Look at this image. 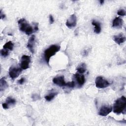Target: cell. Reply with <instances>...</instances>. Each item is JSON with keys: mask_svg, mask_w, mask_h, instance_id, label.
<instances>
[{"mask_svg": "<svg viewBox=\"0 0 126 126\" xmlns=\"http://www.w3.org/2000/svg\"><path fill=\"white\" fill-rule=\"evenodd\" d=\"M126 108V98L124 96L118 98L113 105V112L117 114H125Z\"/></svg>", "mask_w": 126, "mask_h": 126, "instance_id": "obj_1", "label": "cell"}, {"mask_svg": "<svg viewBox=\"0 0 126 126\" xmlns=\"http://www.w3.org/2000/svg\"><path fill=\"white\" fill-rule=\"evenodd\" d=\"M60 46L53 44L50 46L44 51V58L48 65L51 57L55 55L60 50Z\"/></svg>", "mask_w": 126, "mask_h": 126, "instance_id": "obj_2", "label": "cell"}, {"mask_svg": "<svg viewBox=\"0 0 126 126\" xmlns=\"http://www.w3.org/2000/svg\"><path fill=\"white\" fill-rule=\"evenodd\" d=\"M19 29L21 31L24 32L27 35H29L34 32V29L27 21L24 18L20 19L18 21Z\"/></svg>", "mask_w": 126, "mask_h": 126, "instance_id": "obj_3", "label": "cell"}, {"mask_svg": "<svg viewBox=\"0 0 126 126\" xmlns=\"http://www.w3.org/2000/svg\"><path fill=\"white\" fill-rule=\"evenodd\" d=\"M95 86L97 88L103 89L110 85L109 82L102 76H98L95 80Z\"/></svg>", "mask_w": 126, "mask_h": 126, "instance_id": "obj_4", "label": "cell"}, {"mask_svg": "<svg viewBox=\"0 0 126 126\" xmlns=\"http://www.w3.org/2000/svg\"><path fill=\"white\" fill-rule=\"evenodd\" d=\"M22 68L17 66H11L9 69V75L12 79L17 78L22 72Z\"/></svg>", "mask_w": 126, "mask_h": 126, "instance_id": "obj_5", "label": "cell"}, {"mask_svg": "<svg viewBox=\"0 0 126 126\" xmlns=\"http://www.w3.org/2000/svg\"><path fill=\"white\" fill-rule=\"evenodd\" d=\"M31 63V57L29 56L24 55L22 56L20 62V67L22 69H27L29 68V64Z\"/></svg>", "mask_w": 126, "mask_h": 126, "instance_id": "obj_6", "label": "cell"}, {"mask_svg": "<svg viewBox=\"0 0 126 126\" xmlns=\"http://www.w3.org/2000/svg\"><path fill=\"white\" fill-rule=\"evenodd\" d=\"M73 78L75 79V82H76L78 85V87H81L85 82V78L84 75L80 74L79 73H76L74 74Z\"/></svg>", "mask_w": 126, "mask_h": 126, "instance_id": "obj_7", "label": "cell"}, {"mask_svg": "<svg viewBox=\"0 0 126 126\" xmlns=\"http://www.w3.org/2000/svg\"><path fill=\"white\" fill-rule=\"evenodd\" d=\"M77 23V18L75 14H72L70 15L69 18L66 20V26L68 28H73L76 26Z\"/></svg>", "mask_w": 126, "mask_h": 126, "instance_id": "obj_8", "label": "cell"}, {"mask_svg": "<svg viewBox=\"0 0 126 126\" xmlns=\"http://www.w3.org/2000/svg\"><path fill=\"white\" fill-rule=\"evenodd\" d=\"M112 110L111 106L108 105H103L99 110L98 115L101 116H106L108 115Z\"/></svg>", "mask_w": 126, "mask_h": 126, "instance_id": "obj_9", "label": "cell"}, {"mask_svg": "<svg viewBox=\"0 0 126 126\" xmlns=\"http://www.w3.org/2000/svg\"><path fill=\"white\" fill-rule=\"evenodd\" d=\"M35 36L34 35H32L31 37L29 38L27 47L29 49L30 51L33 54L34 53V44L35 41Z\"/></svg>", "mask_w": 126, "mask_h": 126, "instance_id": "obj_10", "label": "cell"}, {"mask_svg": "<svg viewBox=\"0 0 126 126\" xmlns=\"http://www.w3.org/2000/svg\"><path fill=\"white\" fill-rule=\"evenodd\" d=\"M53 82L54 84L60 87H63L66 84L63 76H59L54 78Z\"/></svg>", "mask_w": 126, "mask_h": 126, "instance_id": "obj_11", "label": "cell"}, {"mask_svg": "<svg viewBox=\"0 0 126 126\" xmlns=\"http://www.w3.org/2000/svg\"><path fill=\"white\" fill-rule=\"evenodd\" d=\"M113 40L118 44H120L126 41V37L123 33H121L118 35H114L113 36Z\"/></svg>", "mask_w": 126, "mask_h": 126, "instance_id": "obj_12", "label": "cell"}, {"mask_svg": "<svg viewBox=\"0 0 126 126\" xmlns=\"http://www.w3.org/2000/svg\"><path fill=\"white\" fill-rule=\"evenodd\" d=\"M123 25V20L119 18L116 17L112 22V27L117 28H120Z\"/></svg>", "mask_w": 126, "mask_h": 126, "instance_id": "obj_13", "label": "cell"}, {"mask_svg": "<svg viewBox=\"0 0 126 126\" xmlns=\"http://www.w3.org/2000/svg\"><path fill=\"white\" fill-rule=\"evenodd\" d=\"M92 24L94 26V32L97 34L99 33L101 30L100 23L99 22H97L94 20H93L92 22Z\"/></svg>", "mask_w": 126, "mask_h": 126, "instance_id": "obj_14", "label": "cell"}, {"mask_svg": "<svg viewBox=\"0 0 126 126\" xmlns=\"http://www.w3.org/2000/svg\"><path fill=\"white\" fill-rule=\"evenodd\" d=\"M8 85L5 80L4 77H2L0 80V92L4 91L8 87Z\"/></svg>", "mask_w": 126, "mask_h": 126, "instance_id": "obj_15", "label": "cell"}, {"mask_svg": "<svg viewBox=\"0 0 126 126\" xmlns=\"http://www.w3.org/2000/svg\"><path fill=\"white\" fill-rule=\"evenodd\" d=\"M77 71H78V73L80 74H83L84 73L87 69L86 65L85 63H81L77 68Z\"/></svg>", "mask_w": 126, "mask_h": 126, "instance_id": "obj_16", "label": "cell"}, {"mask_svg": "<svg viewBox=\"0 0 126 126\" xmlns=\"http://www.w3.org/2000/svg\"><path fill=\"white\" fill-rule=\"evenodd\" d=\"M58 94V92H52L49 93L47 95H46L45 96V98L47 101H50L54 99V98Z\"/></svg>", "mask_w": 126, "mask_h": 126, "instance_id": "obj_17", "label": "cell"}, {"mask_svg": "<svg viewBox=\"0 0 126 126\" xmlns=\"http://www.w3.org/2000/svg\"><path fill=\"white\" fill-rule=\"evenodd\" d=\"M75 86V83L74 81H72L71 82H68L65 84V85L63 86V89H66L65 90L67 91L68 89H71L73 88Z\"/></svg>", "mask_w": 126, "mask_h": 126, "instance_id": "obj_18", "label": "cell"}, {"mask_svg": "<svg viewBox=\"0 0 126 126\" xmlns=\"http://www.w3.org/2000/svg\"><path fill=\"white\" fill-rule=\"evenodd\" d=\"M5 102L8 105V107H9V106L14 105L16 104V100L14 98L9 96L8 97H7Z\"/></svg>", "mask_w": 126, "mask_h": 126, "instance_id": "obj_19", "label": "cell"}, {"mask_svg": "<svg viewBox=\"0 0 126 126\" xmlns=\"http://www.w3.org/2000/svg\"><path fill=\"white\" fill-rule=\"evenodd\" d=\"M13 47L14 44L13 43V42H12L11 41H9L5 43V44L3 46V48L12 51L13 49Z\"/></svg>", "mask_w": 126, "mask_h": 126, "instance_id": "obj_20", "label": "cell"}, {"mask_svg": "<svg viewBox=\"0 0 126 126\" xmlns=\"http://www.w3.org/2000/svg\"><path fill=\"white\" fill-rule=\"evenodd\" d=\"M0 55L3 57H6L9 55V51L7 49H2L0 50Z\"/></svg>", "mask_w": 126, "mask_h": 126, "instance_id": "obj_21", "label": "cell"}, {"mask_svg": "<svg viewBox=\"0 0 126 126\" xmlns=\"http://www.w3.org/2000/svg\"><path fill=\"white\" fill-rule=\"evenodd\" d=\"M117 14L120 16H125L126 15V11L123 9H119L117 11Z\"/></svg>", "mask_w": 126, "mask_h": 126, "instance_id": "obj_22", "label": "cell"}, {"mask_svg": "<svg viewBox=\"0 0 126 126\" xmlns=\"http://www.w3.org/2000/svg\"><path fill=\"white\" fill-rule=\"evenodd\" d=\"M32 99H33V101H35V100H37V99H40V96H39L38 94H33L32 95Z\"/></svg>", "mask_w": 126, "mask_h": 126, "instance_id": "obj_23", "label": "cell"}, {"mask_svg": "<svg viewBox=\"0 0 126 126\" xmlns=\"http://www.w3.org/2000/svg\"><path fill=\"white\" fill-rule=\"evenodd\" d=\"M25 78H21L20 79H19L18 81V83L20 85H22L23 84H24V83L25 82Z\"/></svg>", "mask_w": 126, "mask_h": 126, "instance_id": "obj_24", "label": "cell"}, {"mask_svg": "<svg viewBox=\"0 0 126 126\" xmlns=\"http://www.w3.org/2000/svg\"><path fill=\"white\" fill-rule=\"evenodd\" d=\"M49 22L50 24H52L54 22V19L52 15H49Z\"/></svg>", "mask_w": 126, "mask_h": 126, "instance_id": "obj_25", "label": "cell"}, {"mask_svg": "<svg viewBox=\"0 0 126 126\" xmlns=\"http://www.w3.org/2000/svg\"><path fill=\"white\" fill-rule=\"evenodd\" d=\"M34 30L35 32L38 31V24L37 23H34Z\"/></svg>", "mask_w": 126, "mask_h": 126, "instance_id": "obj_26", "label": "cell"}, {"mask_svg": "<svg viewBox=\"0 0 126 126\" xmlns=\"http://www.w3.org/2000/svg\"><path fill=\"white\" fill-rule=\"evenodd\" d=\"M89 52V49H85L83 51V55L84 56H86L88 55V53Z\"/></svg>", "mask_w": 126, "mask_h": 126, "instance_id": "obj_27", "label": "cell"}, {"mask_svg": "<svg viewBox=\"0 0 126 126\" xmlns=\"http://www.w3.org/2000/svg\"><path fill=\"white\" fill-rule=\"evenodd\" d=\"M0 19H3L5 18V15L4 14V13H2V10H0Z\"/></svg>", "mask_w": 126, "mask_h": 126, "instance_id": "obj_28", "label": "cell"}, {"mask_svg": "<svg viewBox=\"0 0 126 126\" xmlns=\"http://www.w3.org/2000/svg\"><path fill=\"white\" fill-rule=\"evenodd\" d=\"M99 2H100V4H102L104 3V0H100L99 1Z\"/></svg>", "mask_w": 126, "mask_h": 126, "instance_id": "obj_29", "label": "cell"}]
</instances>
